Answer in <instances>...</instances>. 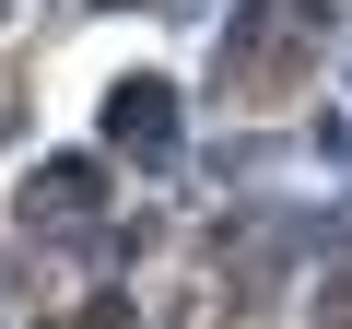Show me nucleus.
Masks as SVG:
<instances>
[{
	"label": "nucleus",
	"instance_id": "obj_1",
	"mask_svg": "<svg viewBox=\"0 0 352 329\" xmlns=\"http://www.w3.org/2000/svg\"><path fill=\"white\" fill-rule=\"evenodd\" d=\"M164 118H176L164 83H118V94H106V129H118V141H164Z\"/></svg>",
	"mask_w": 352,
	"mask_h": 329
}]
</instances>
